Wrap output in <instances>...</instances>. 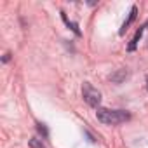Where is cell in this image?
<instances>
[{
	"label": "cell",
	"instance_id": "6da1fadb",
	"mask_svg": "<svg viewBox=\"0 0 148 148\" xmlns=\"http://www.w3.org/2000/svg\"><path fill=\"white\" fill-rule=\"evenodd\" d=\"M96 117L101 124L105 125H119V124H124L131 119V113L129 112H124V110H110V108H98L96 112Z\"/></svg>",
	"mask_w": 148,
	"mask_h": 148
},
{
	"label": "cell",
	"instance_id": "277c9868",
	"mask_svg": "<svg viewBox=\"0 0 148 148\" xmlns=\"http://www.w3.org/2000/svg\"><path fill=\"white\" fill-rule=\"evenodd\" d=\"M145 30H146V26L143 25V26H141V28H139V30L136 32V35L132 37V40H131V44H129V47H127L129 51H134V49H136V45L139 44V38L143 37V33H145Z\"/></svg>",
	"mask_w": 148,
	"mask_h": 148
},
{
	"label": "cell",
	"instance_id": "8992f818",
	"mask_svg": "<svg viewBox=\"0 0 148 148\" xmlns=\"http://www.w3.org/2000/svg\"><path fill=\"white\" fill-rule=\"evenodd\" d=\"M30 146H32V148H45V145H44L40 139H37V138L30 139Z\"/></svg>",
	"mask_w": 148,
	"mask_h": 148
},
{
	"label": "cell",
	"instance_id": "5b68a950",
	"mask_svg": "<svg viewBox=\"0 0 148 148\" xmlns=\"http://www.w3.org/2000/svg\"><path fill=\"white\" fill-rule=\"evenodd\" d=\"M61 14H63V19H64V23H66V25H68V26H70V28H71L73 32H75L77 35H80V30L77 28V25H75V23H71V21H68V18L64 16V12H61Z\"/></svg>",
	"mask_w": 148,
	"mask_h": 148
},
{
	"label": "cell",
	"instance_id": "52a82bcc",
	"mask_svg": "<svg viewBox=\"0 0 148 148\" xmlns=\"http://www.w3.org/2000/svg\"><path fill=\"white\" fill-rule=\"evenodd\" d=\"M37 129H38V131H40L44 136H47V129L44 127V124H38V125H37Z\"/></svg>",
	"mask_w": 148,
	"mask_h": 148
},
{
	"label": "cell",
	"instance_id": "3957f363",
	"mask_svg": "<svg viewBox=\"0 0 148 148\" xmlns=\"http://www.w3.org/2000/svg\"><path fill=\"white\" fill-rule=\"evenodd\" d=\"M136 12H138V7H136V5H132V7H131V12H129V18H127V19L122 23V28H120V35H124V33L127 32V28L131 26V23L136 19Z\"/></svg>",
	"mask_w": 148,
	"mask_h": 148
},
{
	"label": "cell",
	"instance_id": "7a4b0ae2",
	"mask_svg": "<svg viewBox=\"0 0 148 148\" xmlns=\"http://www.w3.org/2000/svg\"><path fill=\"white\" fill-rule=\"evenodd\" d=\"M82 94H84V99H86V103H87L89 106H94V108L99 106V103H101V92H99L98 89H94L89 82L84 84Z\"/></svg>",
	"mask_w": 148,
	"mask_h": 148
},
{
	"label": "cell",
	"instance_id": "ba28073f",
	"mask_svg": "<svg viewBox=\"0 0 148 148\" xmlns=\"http://www.w3.org/2000/svg\"><path fill=\"white\" fill-rule=\"evenodd\" d=\"M146 84H148V77H146Z\"/></svg>",
	"mask_w": 148,
	"mask_h": 148
}]
</instances>
